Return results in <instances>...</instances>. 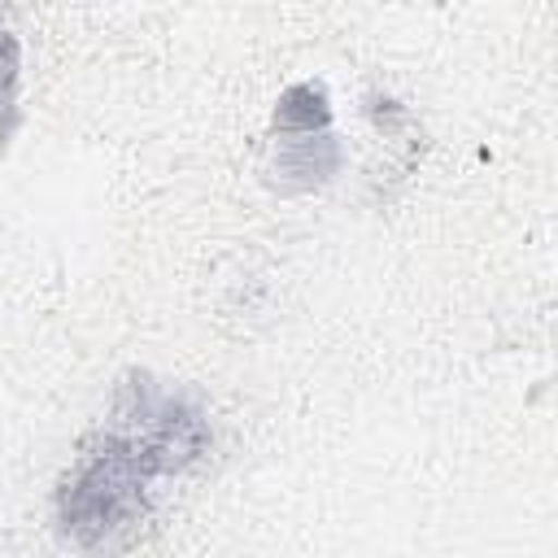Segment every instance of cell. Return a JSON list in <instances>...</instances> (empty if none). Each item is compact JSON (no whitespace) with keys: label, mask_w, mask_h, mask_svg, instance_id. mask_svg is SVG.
Instances as JSON below:
<instances>
[{"label":"cell","mask_w":558,"mask_h":558,"mask_svg":"<svg viewBox=\"0 0 558 558\" xmlns=\"http://www.w3.org/2000/svg\"><path fill=\"white\" fill-rule=\"evenodd\" d=\"M205 445L196 414L174 401L140 397L131 414L105 432L100 449L83 453L61 488V519L83 549H113L135 532L148 506V484L179 471Z\"/></svg>","instance_id":"6da1fadb"}]
</instances>
